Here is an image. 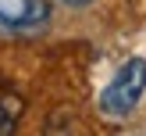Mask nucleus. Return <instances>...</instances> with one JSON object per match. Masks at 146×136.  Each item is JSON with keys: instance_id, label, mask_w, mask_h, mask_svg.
Segmentation results:
<instances>
[{"instance_id": "nucleus-1", "label": "nucleus", "mask_w": 146, "mask_h": 136, "mask_svg": "<svg viewBox=\"0 0 146 136\" xmlns=\"http://www.w3.org/2000/svg\"><path fill=\"white\" fill-rule=\"evenodd\" d=\"M146 93V57H128L100 93V111L107 118H125Z\"/></svg>"}, {"instance_id": "nucleus-2", "label": "nucleus", "mask_w": 146, "mask_h": 136, "mask_svg": "<svg viewBox=\"0 0 146 136\" xmlns=\"http://www.w3.org/2000/svg\"><path fill=\"white\" fill-rule=\"evenodd\" d=\"M50 21V0H0V36L39 32Z\"/></svg>"}, {"instance_id": "nucleus-3", "label": "nucleus", "mask_w": 146, "mask_h": 136, "mask_svg": "<svg viewBox=\"0 0 146 136\" xmlns=\"http://www.w3.org/2000/svg\"><path fill=\"white\" fill-rule=\"evenodd\" d=\"M18 118H21V97L0 90V136L14 133L18 129Z\"/></svg>"}, {"instance_id": "nucleus-4", "label": "nucleus", "mask_w": 146, "mask_h": 136, "mask_svg": "<svg viewBox=\"0 0 146 136\" xmlns=\"http://www.w3.org/2000/svg\"><path fill=\"white\" fill-rule=\"evenodd\" d=\"M61 4H68V7H89L93 0H61Z\"/></svg>"}]
</instances>
